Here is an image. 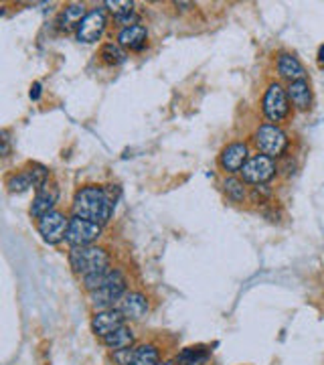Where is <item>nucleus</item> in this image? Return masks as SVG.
Wrapping results in <instances>:
<instances>
[{"label": "nucleus", "instance_id": "f257e3e1", "mask_svg": "<svg viewBox=\"0 0 324 365\" xmlns=\"http://www.w3.org/2000/svg\"><path fill=\"white\" fill-rule=\"evenodd\" d=\"M71 207H73V215H77V217H83V219H90L94 223L104 226L110 221V217L114 213L115 201L106 187L85 185V187L77 189Z\"/></svg>", "mask_w": 324, "mask_h": 365}, {"label": "nucleus", "instance_id": "f03ea898", "mask_svg": "<svg viewBox=\"0 0 324 365\" xmlns=\"http://www.w3.org/2000/svg\"><path fill=\"white\" fill-rule=\"evenodd\" d=\"M69 266L81 278L106 274V272L112 270L110 268V254L104 248H99V246L71 248V252H69Z\"/></svg>", "mask_w": 324, "mask_h": 365}, {"label": "nucleus", "instance_id": "7ed1b4c3", "mask_svg": "<svg viewBox=\"0 0 324 365\" xmlns=\"http://www.w3.org/2000/svg\"><path fill=\"white\" fill-rule=\"evenodd\" d=\"M126 294V276L120 270H110L101 287L94 292H90L92 305L96 308H114L115 303H120Z\"/></svg>", "mask_w": 324, "mask_h": 365}, {"label": "nucleus", "instance_id": "20e7f679", "mask_svg": "<svg viewBox=\"0 0 324 365\" xmlns=\"http://www.w3.org/2000/svg\"><path fill=\"white\" fill-rule=\"evenodd\" d=\"M253 142L260 153L269 158H276L286 153L288 135L278 124H262L253 135Z\"/></svg>", "mask_w": 324, "mask_h": 365}, {"label": "nucleus", "instance_id": "39448f33", "mask_svg": "<svg viewBox=\"0 0 324 365\" xmlns=\"http://www.w3.org/2000/svg\"><path fill=\"white\" fill-rule=\"evenodd\" d=\"M99 235H101V226L99 223H94L90 219L73 215L69 219V230H67L65 242L71 248H83V246H94V242L99 240Z\"/></svg>", "mask_w": 324, "mask_h": 365}, {"label": "nucleus", "instance_id": "423d86ee", "mask_svg": "<svg viewBox=\"0 0 324 365\" xmlns=\"http://www.w3.org/2000/svg\"><path fill=\"white\" fill-rule=\"evenodd\" d=\"M262 110L269 122H282L290 112V104H288V94L286 90L282 88V83L278 81H272L267 85L264 99H262Z\"/></svg>", "mask_w": 324, "mask_h": 365}, {"label": "nucleus", "instance_id": "0eeeda50", "mask_svg": "<svg viewBox=\"0 0 324 365\" xmlns=\"http://www.w3.org/2000/svg\"><path fill=\"white\" fill-rule=\"evenodd\" d=\"M276 171H278V167H276L274 158L260 153L249 156V160L241 169V177L246 183H251V185H266L267 181H272L276 177Z\"/></svg>", "mask_w": 324, "mask_h": 365}, {"label": "nucleus", "instance_id": "6e6552de", "mask_svg": "<svg viewBox=\"0 0 324 365\" xmlns=\"http://www.w3.org/2000/svg\"><path fill=\"white\" fill-rule=\"evenodd\" d=\"M38 233L43 235V240L51 246H55L59 242H63L67 237V230H69V219L65 217V213L51 212L43 215L37 221Z\"/></svg>", "mask_w": 324, "mask_h": 365}, {"label": "nucleus", "instance_id": "1a4fd4ad", "mask_svg": "<svg viewBox=\"0 0 324 365\" xmlns=\"http://www.w3.org/2000/svg\"><path fill=\"white\" fill-rule=\"evenodd\" d=\"M108 25V17L104 8H94L85 15V19L81 20V25L77 27V39L81 43H96L104 35Z\"/></svg>", "mask_w": 324, "mask_h": 365}, {"label": "nucleus", "instance_id": "9d476101", "mask_svg": "<svg viewBox=\"0 0 324 365\" xmlns=\"http://www.w3.org/2000/svg\"><path fill=\"white\" fill-rule=\"evenodd\" d=\"M249 160V149L246 142H231L219 154V167L225 173H241L244 165Z\"/></svg>", "mask_w": 324, "mask_h": 365}, {"label": "nucleus", "instance_id": "9b49d317", "mask_svg": "<svg viewBox=\"0 0 324 365\" xmlns=\"http://www.w3.org/2000/svg\"><path fill=\"white\" fill-rule=\"evenodd\" d=\"M59 199V187L55 181H47L43 187H38L35 193V199H33V205H31V215L35 219H41L43 215L55 212V203Z\"/></svg>", "mask_w": 324, "mask_h": 365}, {"label": "nucleus", "instance_id": "f8f14e48", "mask_svg": "<svg viewBox=\"0 0 324 365\" xmlns=\"http://www.w3.org/2000/svg\"><path fill=\"white\" fill-rule=\"evenodd\" d=\"M124 321H126V317L122 315L120 308H101V310H97L96 315H94L92 327L96 331L97 337L104 339L106 335L114 333L115 329L124 327Z\"/></svg>", "mask_w": 324, "mask_h": 365}, {"label": "nucleus", "instance_id": "ddd939ff", "mask_svg": "<svg viewBox=\"0 0 324 365\" xmlns=\"http://www.w3.org/2000/svg\"><path fill=\"white\" fill-rule=\"evenodd\" d=\"M118 308L128 321H140L148 312V298L142 292H126Z\"/></svg>", "mask_w": 324, "mask_h": 365}, {"label": "nucleus", "instance_id": "4468645a", "mask_svg": "<svg viewBox=\"0 0 324 365\" xmlns=\"http://www.w3.org/2000/svg\"><path fill=\"white\" fill-rule=\"evenodd\" d=\"M146 41H148V31H146L144 25L126 27V29H122L120 35H118V43H120L122 47L130 49V51H140V49H144Z\"/></svg>", "mask_w": 324, "mask_h": 365}, {"label": "nucleus", "instance_id": "2eb2a0df", "mask_svg": "<svg viewBox=\"0 0 324 365\" xmlns=\"http://www.w3.org/2000/svg\"><path fill=\"white\" fill-rule=\"evenodd\" d=\"M286 94L288 99L292 102V106H294L296 110H300V112L310 110V106H312V92H310V85H308L306 79L292 81V83L288 85Z\"/></svg>", "mask_w": 324, "mask_h": 365}, {"label": "nucleus", "instance_id": "dca6fc26", "mask_svg": "<svg viewBox=\"0 0 324 365\" xmlns=\"http://www.w3.org/2000/svg\"><path fill=\"white\" fill-rule=\"evenodd\" d=\"M276 67H278V74L284 77V79H288L290 83H292V81L306 79L304 65L298 61V57H294V55H290V53H282V55L278 57Z\"/></svg>", "mask_w": 324, "mask_h": 365}, {"label": "nucleus", "instance_id": "f3484780", "mask_svg": "<svg viewBox=\"0 0 324 365\" xmlns=\"http://www.w3.org/2000/svg\"><path fill=\"white\" fill-rule=\"evenodd\" d=\"M85 6L83 4H67L65 8H63V13H61V17H59V27H61V31H71V29H77L79 25H81V20L85 19Z\"/></svg>", "mask_w": 324, "mask_h": 365}, {"label": "nucleus", "instance_id": "a211bd4d", "mask_svg": "<svg viewBox=\"0 0 324 365\" xmlns=\"http://www.w3.org/2000/svg\"><path fill=\"white\" fill-rule=\"evenodd\" d=\"M104 343H106V347L114 349V351L130 349L134 345V331L130 327H126V325L115 329L114 333H110V335L104 337Z\"/></svg>", "mask_w": 324, "mask_h": 365}, {"label": "nucleus", "instance_id": "6ab92c4d", "mask_svg": "<svg viewBox=\"0 0 324 365\" xmlns=\"http://www.w3.org/2000/svg\"><path fill=\"white\" fill-rule=\"evenodd\" d=\"M211 351L207 347L197 345V347H187L183 349L178 355H176V364L178 365H205L209 359Z\"/></svg>", "mask_w": 324, "mask_h": 365}, {"label": "nucleus", "instance_id": "aec40b11", "mask_svg": "<svg viewBox=\"0 0 324 365\" xmlns=\"http://www.w3.org/2000/svg\"><path fill=\"white\" fill-rule=\"evenodd\" d=\"M158 349L154 345L134 347L130 351V364L128 365H158Z\"/></svg>", "mask_w": 324, "mask_h": 365}, {"label": "nucleus", "instance_id": "412c9836", "mask_svg": "<svg viewBox=\"0 0 324 365\" xmlns=\"http://www.w3.org/2000/svg\"><path fill=\"white\" fill-rule=\"evenodd\" d=\"M223 191L227 195V199L235 201V203H241L248 197L246 181L244 179H237V177H227L223 181Z\"/></svg>", "mask_w": 324, "mask_h": 365}, {"label": "nucleus", "instance_id": "4be33fe9", "mask_svg": "<svg viewBox=\"0 0 324 365\" xmlns=\"http://www.w3.org/2000/svg\"><path fill=\"white\" fill-rule=\"evenodd\" d=\"M6 187L10 193H24L29 189H35V183H33V177L29 173V169H22V171L15 173L8 179Z\"/></svg>", "mask_w": 324, "mask_h": 365}, {"label": "nucleus", "instance_id": "5701e85b", "mask_svg": "<svg viewBox=\"0 0 324 365\" xmlns=\"http://www.w3.org/2000/svg\"><path fill=\"white\" fill-rule=\"evenodd\" d=\"M99 57H101V61H106L108 65H120V63L126 61V53H124V49H122L120 43H106L101 47Z\"/></svg>", "mask_w": 324, "mask_h": 365}, {"label": "nucleus", "instance_id": "b1692460", "mask_svg": "<svg viewBox=\"0 0 324 365\" xmlns=\"http://www.w3.org/2000/svg\"><path fill=\"white\" fill-rule=\"evenodd\" d=\"M106 6L114 15L115 20L134 15V2H130V0H110V2H106Z\"/></svg>", "mask_w": 324, "mask_h": 365}, {"label": "nucleus", "instance_id": "393cba45", "mask_svg": "<svg viewBox=\"0 0 324 365\" xmlns=\"http://www.w3.org/2000/svg\"><path fill=\"white\" fill-rule=\"evenodd\" d=\"M2 154L4 156L8 154V135L6 132H2Z\"/></svg>", "mask_w": 324, "mask_h": 365}, {"label": "nucleus", "instance_id": "a878e982", "mask_svg": "<svg viewBox=\"0 0 324 365\" xmlns=\"http://www.w3.org/2000/svg\"><path fill=\"white\" fill-rule=\"evenodd\" d=\"M38 94H41V85L35 83V85H33V90H31V97H33V99H37Z\"/></svg>", "mask_w": 324, "mask_h": 365}, {"label": "nucleus", "instance_id": "bb28decb", "mask_svg": "<svg viewBox=\"0 0 324 365\" xmlns=\"http://www.w3.org/2000/svg\"><path fill=\"white\" fill-rule=\"evenodd\" d=\"M318 61H321V63H324V45L321 47V51H318Z\"/></svg>", "mask_w": 324, "mask_h": 365}, {"label": "nucleus", "instance_id": "cd10ccee", "mask_svg": "<svg viewBox=\"0 0 324 365\" xmlns=\"http://www.w3.org/2000/svg\"><path fill=\"white\" fill-rule=\"evenodd\" d=\"M158 365H176V364H174V361H162V364Z\"/></svg>", "mask_w": 324, "mask_h": 365}]
</instances>
